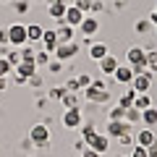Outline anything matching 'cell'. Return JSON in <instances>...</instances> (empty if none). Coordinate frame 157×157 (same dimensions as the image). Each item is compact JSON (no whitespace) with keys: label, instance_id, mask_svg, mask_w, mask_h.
Returning a JSON list of instances; mask_svg holds the SVG:
<instances>
[{"label":"cell","instance_id":"1","mask_svg":"<svg viewBox=\"0 0 157 157\" xmlns=\"http://www.w3.org/2000/svg\"><path fill=\"white\" fill-rule=\"evenodd\" d=\"M86 100H92V102H107V100H110L107 84L102 81V78H94V81L86 86Z\"/></svg>","mask_w":157,"mask_h":157},{"label":"cell","instance_id":"2","mask_svg":"<svg viewBox=\"0 0 157 157\" xmlns=\"http://www.w3.org/2000/svg\"><path fill=\"white\" fill-rule=\"evenodd\" d=\"M29 39H26V26L24 24H13L11 29H8V45L13 47H24Z\"/></svg>","mask_w":157,"mask_h":157},{"label":"cell","instance_id":"3","mask_svg":"<svg viewBox=\"0 0 157 157\" xmlns=\"http://www.w3.org/2000/svg\"><path fill=\"white\" fill-rule=\"evenodd\" d=\"M29 139L37 147H45L47 141H50V128H47V123H34L32 131H29Z\"/></svg>","mask_w":157,"mask_h":157},{"label":"cell","instance_id":"4","mask_svg":"<svg viewBox=\"0 0 157 157\" xmlns=\"http://www.w3.org/2000/svg\"><path fill=\"white\" fill-rule=\"evenodd\" d=\"M149 86H152V73H149V71L136 73L134 81H131V89H134L136 94H147V92H149Z\"/></svg>","mask_w":157,"mask_h":157},{"label":"cell","instance_id":"5","mask_svg":"<svg viewBox=\"0 0 157 157\" xmlns=\"http://www.w3.org/2000/svg\"><path fill=\"white\" fill-rule=\"evenodd\" d=\"M76 52H78V45H76V42H63V45H58V50L52 52V55H55L58 60L66 63V60H71Z\"/></svg>","mask_w":157,"mask_h":157},{"label":"cell","instance_id":"6","mask_svg":"<svg viewBox=\"0 0 157 157\" xmlns=\"http://www.w3.org/2000/svg\"><path fill=\"white\" fill-rule=\"evenodd\" d=\"M84 16H86V13L81 11V8L68 6V8H66V16H63V24H68V26H78V24L84 21Z\"/></svg>","mask_w":157,"mask_h":157},{"label":"cell","instance_id":"7","mask_svg":"<svg viewBox=\"0 0 157 157\" xmlns=\"http://www.w3.org/2000/svg\"><path fill=\"white\" fill-rule=\"evenodd\" d=\"M86 144H89V149H94V152H100V155H105V152L110 149V136L94 134L92 139H86Z\"/></svg>","mask_w":157,"mask_h":157},{"label":"cell","instance_id":"8","mask_svg":"<svg viewBox=\"0 0 157 157\" xmlns=\"http://www.w3.org/2000/svg\"><path fill=\"white\" fill-rule=\"evenodd\" d=\"M60 123L66 126V128H78V126H81V113H78V107L66 110V113H63V118H60Z\"/></svg>","mask_w":157,"mask_h":157},{"label":"cell","instance_id":"9","mask_svg":"<svg viewBox=\"0 0 157 157\" xmlns=\"http://www.w3.org/2000/svg\"><path fill=\"white\" fill-rule=\"evenodd\" d=\"M113 78H115L118 84L131 86V81H134V71H131V66H118L115 73H113Z\"/></svg>","mask_w":157,"mask_h":157},{"label":"cell","instance_id":"10","mask_svg":"<svg viewBox=\"0 0 157 157\" xmlns=\"http://www.w3.org/2000/svg\"><path fill=\"white\" fill-rule=\"evenodd\" d=\"M42 47H45L50 55L58 50V34H55V29H45V34H42Z\"/></svg>","mask_w":157,"mask_h":157},{"label":"cell","instance_id":"11","mask_svg":"<svg viewBox=\"0 0 157 157\" xmlns=\"http://www.w3.org/2000/svg\"><path fill=\"white\" fill-rule=\"evenodd\" d=\"M78 29H81V34H86V37H94L97 29H100V21H97L94 16H84V21L78 24Z\"/></svg>","mask_w":157,"mask_h":157},{"label":"cell","instance_id":"12","mask_svg":"<svg viewBox=\"0 0 157 157\" xmlns=\"http://www.w3.org/2000/svg\"><path fill=\"white\" fill-rule=\"evenodd\" d=\"M68 6H71L68 0H58V3H50V8H47V11H50V16H52V18L63 21V16H66V8H68Z\"/></svg>","mask_w":157,"mask_h":157},{"label":"cell","instance_id":"13","mask_svg":"<svg viewBox=\"0 0 157 157\" xmlns=\"http://www.w3.org/2000/svg\"><path fill=\"white\" fill-rule=\"evenodd\" d=\"M58 34V45H63V42H73V26H68V24H60V26L55 29Z\"/></svg>","mask_w":157,"mask_h":157},{"label":"cell","instance_id":"14","mask_svg":"<svg viewBox=\"0 0 157 157\" xmlns=\"http://www.w3.org/2000/svg\"><path fill=\"white\" fill-rule=\"evenodd\" d=\"M155 139H157V136H155V131H152V128H141L139 134H136V144H139V147H149Z\"/></svg>","mask_w":157,"mask_h":157},{"label":"cell","instance_id":"15","mask_svg":"<svg viewBox=\"0 0 157 157\" xmlns=\"http://www.w3.org/2000/svg\"><path fill=\"white\" fill-rule=\"evenodd\" d=\"M105 55H107V45H102V42H92L89 45V58L92 60H102Z\"/></svg>","mask_w":157,"mask_h":157},{"label":"cell","instance_id":"16","mask_svg":"<svg viewBox=\"0 0 157 157\" xmlns=\"http://www.w3.org/2000/svg\"><path fill=\"white\" fill-rule=\"evenodd\" d=\"M118 66H121V63H118V58H113V55H105V58L100 60V68H102V73H110V76L115 73V68H118Z\"/></svg>","mask_w":157,"mask_h":157},{"label":"cell","instance_id":"17","mask_svg":"<svg viewBox=\"0 0 157 157\" xmlns=\"http://www.w3.org/2000/svg\"><path fill=\"white\" fill-rule=\"evenodd\" d=\"M42 34H45V29L39 26V24H29L26 26V39L29 42H42Z\"/></svg>","mask_w":157,"mask_h":157},{"label":"cell","instance_id":"18","mask_svg":"<svg viewBox=\"0 0 157 157\" xmlns=\"http://www.w3.org/2000/svg\"><path fill=\"white\" fill-rule=\"evenodd\" d=\"M141 123H144L147 128L157 126V107H147V110H141Z\"/></svg>","mask_w":157,"mask_h":157},{"label":"cell","instance_id":"19","mask_svg":"<svg viewBox=\"0 0 157 157\" xmlns=\"http://www.w3.org/2000/svg\"><path fill=\"white\" fill-rule=\"evenodd\" d=\"M60 102H63V107H66V110L78 107V97H76V92H68V89H66V94L60 97Z\"/></svg>","mask_w":157,"mask_h":157},{"label":"cell","instance_id":"20","mask_svg":"<svg viewBox=\"0 0 157 157\" xmlns=\"http://www.w3.org/2000/svg\"><path fill=\"white\" fill-rule=\"evenodd\" d=\"M134 100H136V92L128 86V92H126V94L121 97V102H118V105L123 107V110H128V107H134Z\"/></svg>","mask_w":157,"mask_h":157},{"label":"cell","instance_id":"21","mask_svg":"<svg viewBox=\"0 0 157 157\" xmlns=\"http://www.w3.org/2000/svg\"><path fill=\"white\" fill-rule=\"evenodd\" d=\"M134 107H136V110H147V107H152V97L149 94H136Z\"/></svg>","mask_w":157,"mask_h":157},{"label":"cell","instance_id":"22","mask_svg":"<svg viewBox=\"0 0 157 157\" xmlns=\"http://www.w3.org/2000/svg\"><path fill=\"white\" fill-rule=\"evenodd\" d=\"M136 121H141V110L128 107V110H126V123H136Z\"/></svg>","mask_w":157,"mask_h":157},{"label":"cell","instance_id":"23","mask_svg":"<svg viewBox=\"0 0 157 157\" xmlns=\"http://www.w3.org/2000/svg\"><path fill=\"white\" fill-rule=\"evenodd\" d=\"M147 71L157 73V52H147Z\"/></svg>","mask_w":157,"mask_h":157},{"label":"cell","instance_id":"24","mask_svg":"<svg viewBox=\"0 0 157 157\" xmlns=\"http://www.w3.org/2000/svg\"><path fill=\"white\" fill-rule=\"evenodd\" d=\"M81 134H84V141H86V139H92V136L97 134L94 123H92V121H89V123H84V126H81Z\"/></svg>","mask_w":157,"mask_h":157},{"label":"cell","instance_id":"25","mask_svg":"<svg viewBox=\"0 0 157 157\" xmlns=\"http://www.w3.org/2000/svg\"><path fill=\"white\" fill-rule=\"evenodd\" d=\"M76 81H78V89H81V86L86 89V86L94 81V76H89V73H81V76H76Z\"/></svg>","mask_w":157,"mask_h":157},{"label":"cell","instance_id":"26","mask_svg":"<svg viewBox=\"0 0 157 157\" xmlns=\"http://www.w3.org/2000/svg\"><path fill=\"white\" fill-rule=\"evenodd\" d=\"M34 63H37V66H45V63H50V52H47V50L37 52V55H34Z\"/></svg>","mask_w":157,"mask_h":157},{"label":"cell","instance_id":"27","mask_svg":"<svg viewBox=\"0 0 157 157\" xmlns=\"http://www.w3.org/2000/svg\"><path fill=\"white\" fill-rule=\"evenodd\" d=\"M131 157H149V152H147V147L134 144V147H131Z\"/></svg>","mask_w":157,"mask_h":157},{"label":"cell","instance_id":"28","mask_svg":"<svg viewBox=\"0 0 157 157\" xmlns=\"http://www.w3.org/2000/svg\"><path fill=\"white\" fill-rule=\"evenodd\" d=\"M11 63H8V58H0V76H3V78H6L8 76V73H11Z\"/></svg>","mask_w":157,"mask_h":157},{"label":"cell","instance_id":"29","mask_svg":"<svg viewBox=\"0 0 157 157\" xmlns=\"http://www.w3.org/2000/svg\"><path fill=\"white\" fill-rule=\"evenodd\" d=\"M121 118H126V110H123V107H121V105H118L115 110L110 113V118H107V121H121Z\"/></svg>","mask_w":157,"mask_h":157},{"label":"cell","instance_id":"30","mask_svg":"<svg viewBox=\"0 0 157 157\" xmlns=\"http://www.w3.org/2000/svg\"><path fill=\"white\" fill-rule=\"evenodd\" d=\"M92 6H94V0H76V8H81V11H92Z\"/></svg>","mask_w":157,"mask_h":157},{"label":"cell","instance_id":"31","mask_svg":"<svg viewBox=\"0 0 157 157\" xmlns=\"http://www.w3.org/2000/svg\"><path fill=\"white\" fill-rule=\"evenodd\" d=\"M149 26H152V24H149V18H144V21H139V24H136V32H139V34H147V32H149Z\"/></svg>","mask_w":157,"mask_h":157},{"label":"cell","instance_id":"32","mask_svg":"<svg viewBox=\"0 0 157 157\" xmlns=\"http://www.w3.org/2000/svg\"><path fill=\"white\" fill-rule=\"evenodd\" d=\"M29 11V0H18L16 3V13H26Z\"/></svg>","mask_w":157,"mask_h":157},{"label":"cell","instance_id":"33","mask_svg":"<svg viewBox=\"0 0 157 157\" xmlns=\"http://www.w3.org/2000/svg\"><path fill=\"white\" fill-rule=\"evenodd\" d=\"M147 152H149V157H157V139L152 141L149 147H147Z\"/></svg>","mask_w":157,"mask_h":157},{"label":"cell","instance_id":"34","mask_svg":"<svg viewBox=\"0 0 157 157\" xmlns=\"http://www.w3.org/2000/svg\"><path fill=\"white\" fill-rule=\"evenodd\" d=\"M81 157H100V152H94V149H89V147H86V149H84V155H81Z\"/></svg>","mask_w":157,"mask_h":157},{"label":"cell","instance_id":"35","mask_svg":"<svg viewBox=\"0 0 157 157\" xmlns=\"http://www.w3.org/2000/svg\"><path fill=\"white\" fill-rule=\"evenodd\" d=\"M149 24H155V26H157V13H155V11L149 13Z\"/></svg>","mask_w":157,"mask_h":157},{"label":"cell","instance_id":"36","mask_svg":"<svg viewBox=\"0 0 157 157\" xmlns=\"http://www.w3.org/2000/svg\"><path fill=\"white\" fill-rule=\"evenodd\" d=\"M0 42H8V32H0Z\"/></svg>","mask_w":157,"mask_h":157},{"label":"cell","instance_id":"37","mask_svg":"<svg viewBox=\"0 0 157 157\" xmlns=\"http://www.w3.org/2000/svg\"><path fill=\"white\" fill-rule=\"evenodd\" d=\"M115 3H123V0H115Z\"/></svg>","mask_w":157,"mask_h":157},{"label":"cell","instance_id":"38","mask_svg":"<svg viewBox=\"0 0 157 157\" xmlns=\"http://www.w3.org/2000/svg\"><path fill=\"white\" fill-rule=\"evenodd\" d=\"M0 3H8V0H0Z\"/></svg>","mask_w":157,"mask_h":157},{"label":"cell","instance_id":"39","mask_svg":"<svg viewBox=\"0 0 157 157\" xmlns=\"http://www.w3.org/2000/svg\"><path fill=\"white\" fill-rule=\"evenodd\" d=\"M155 13H157V8H155Z\"/></svg>","mask_w":157,"mask_h":157},{"label":"cell","instance_id":"40","mask_svg":"<svg viewBox=\"0 0 157 157\" xmlns=\"http://www.w3.org/2000/svg\"><path fill=\"white\" fill-rule=\"evenodd\" d=\"M155 32H157V26H155Z\"/></svg>","mask_w":157,"mask_h":157},{"label":"cell","instance_id":"41","mask_svg":"<svg viewBox=\"0 0 157 157\" xmlns=\"http://www.w3.org/2000/svg\"><path fill=\"white\" fill-rule=\"evenodd\" d=\"M128 157H131V155H128Z\"/></svg>","mask_w":157,"mask_h":157}]
</instances>
